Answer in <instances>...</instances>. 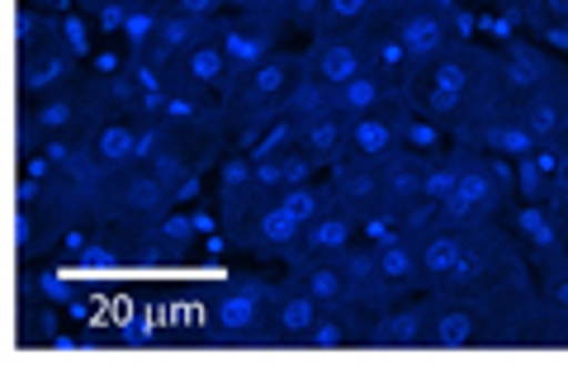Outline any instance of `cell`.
<instances>
[{"label":"cell","instance_id":"6da1fadb","mask_svg":"<svg viewBox=\"0 0 568 365\" xmlns=\"http://www.w3.org/2000/svg\"><path fill=\"white\" fill-rule=\"evenodd\" d=\"M403 95L422 119H432L440 133H450L465 148H478L493 119H503L517 104L503 77V52L469 39L446 48L436 62L417 67Z\"/></svg>","mask_w":568,"mask_h":365},{"label":"cell","instance_id":"7a4b0ae2","mask_svg":"<svg viewBox=\"0 0 568 365\" xmlns=\"http://www.w3.org/2000/svg\"><path fill=\"white\" fill-rule=\"evenodd\" d=\"M304 72H308L304 52L280 48L275 58H265V62L246 67V72L233 77V85H227L223 100H219V114H223L227 138H233L242 152H252L256 138L280 119L284 100H290V91L304 81Z\"/></svg>","mask_w":568,"mask_h":365},{"label":"cell","instance_id":"3957f363","mask_svg":"<svg viewBox=\"0 0 568 365\" xmlns=\"http://www.w3.org/2000/svg\"><path fill=\"white\" fill-rule=\"evenodd\" d=\"M175 204V190L156 176L148 162L119 166L110 176H100L95 185V223L119 233H138V229H156Z\"/></svg>","mask_w":568,"mask_h":365},{"label":"cell","instance_id":"277c9868","mask_svg":"<svg viewBox=\"0 0 568 365\" xmlns=\"http://www.w3.org/2000/svg\"><path fill=\"white\" fill-rule=\"evenodd\" d=\"M530 281L526 261L517 252V237L503 233L497 223H478V229H465V252H459L450 281L436 294H450V300H474V294L503 290V285H521Z\"/></svg>","mask_w":568,"mask_h":365},{"label":"cell","instance_id":"5b68a950","mask_svg":"<svg viewBox=\"0 0 568 365\" xmlns=\"http://www.w3.org/2000/svg\"><path fill=\"white\" fill-rule=\"evenodd\" d=\"M511 171L507 156H493V152H478L469 148V162H465V176H459L455 195L440 204V219L450 229H478V223H497L511 204Z\"/></svg>","mask_w":568,"mask_h":365},{"label":"cell","instance_id":"8992f818","mask_svg":"<svg viewBox=\"0 0 568 365\" xmlns=\"http://www.w3.org/2000/svg\"><path fill=\"white\" fill-rule=\"evenodd\" d=\"M209 333L233 346H271L275 337V285L233 281L209 300Z\"/></svg>","mask_w":568,"mask_h":365},{"label":"cell","instance_id":"52a82bcc","mask_svg":"<svg viewBox=\"0 0 568 365\" xmlns=\"http://www.w3.org/2000/svg\"><path fill=\"white\" fill-rule=\"evenodd\" d=\"M233 62L219 39H209L200 48H190L185 58H175L171 67H162V85L166 95H181V100H194V104H219L223 91L233 85Z\"/></svg>","mask_w":568,"mask_h":365},{"label":"cell","instance_id":"ba28073f","mask_svg":"<svg viewBox=\"0 0 568 365\" xmlns=\"http://www.w3.org/2000/svg\"><path fill=\"white\" fill-rule=\"evenodd\" d=\"M394 29H398V39L407 48V58H413V67L436 62L446 48L465 43L459 10L450 6V0H432V6H413V10L394 14Z\"/></svg>","mask_w":568,"mask_h":365},{"label":"cell","instance_id":"9c48e42d","mask_svg":"<svg viewBox=\"0 0 568 365\" xmlns=\"http://www.w3.org/2000/svg\"><path fill=\"white\" fill-rule=\"evenodd\" d=\"M284 29H290V14H223L219 20V43L233 62V72H246L265 58H275L284 48Z\"/></svg>","mask_w":568,"mask_h":365},{"label":"cell","instance_id":"30bf717a","mask_svg":"<svg viewBox=\"0 0 568 365\" xmlns=\"http://www.w3.org/2000/svg\"><path fill=\"white\" fill-rule=\"evenodd\" d=\"M219 20H223V14H219ZM219 20H194V14L162 10V14H156V24H152V33H148V43H142L133 58L162 72V67H171L175 58H185L190 48L219 39Z\"/></svg>","mask_w":568,"mask_h":365},{"label":"cell","instance_id":"8fae6325","mask_svg":"<svg viewBox=\"0 0 568 365\" xmlns=\"http://www.w3.org/2000/svg\"><path fill=\"white\" fill-rule=\"evenodd\" d=\"M497 52H503V77H507L511 100H526V95L545 91V85L568 81V67H559L555 52H549L545 43H536V39H511L507 33Z\"/></svg>","mask_w":568,"mask_h":365},{"label":"cell","instance_id":"7c38bea8","mask_svg":"<svg viewBox=\"0 0 568 365\" xmlns=\"http://www.w3.org/2000/svg\"><path fill=\"white\" fill-rule=\"evenodd\" d=\"M304 67L313 81H323L327 91L346 85L351 77L365 72V43L361 33H313V43L304 48Z\"/></svg>","mask_w":568,"mask_h":365},{"label":"cell","instance_id":"4fadbf2b","mask_svg":"<svg viewBox=\"0 0 568 365\" xmlns=\"http://www.w3.org/2000/svg\"><path fill=\"white\" fill-rule=\"evenodd\" d=\"M327 181L336 190V204L346 209L355 223L384 214V185H379V162H361V156H346L327 171Z\"/></svg>","mask_w":568,"mask_h":365},{"label":"cell","instance_id":"5bb4252c","mask_svg":"<svg viewBox=\"0 0 568 365\" xmlns=\"http://www.w3.org/2000/svg\"><path fill=\"white\" fill-rule=\"evenodd\" d=\"M432 313H436V294L432 300H398L379 313L369 346H384V352H413V346L432 342Z\"/></svg>","mask_w":568,"mask_h":365},{"label":"cell","instance_id":"9a60e30c","mask_svg":"<svg viewBox=\"0 0 568 365\" xmlns=\"http://www.w3.org/2000/svg\"><path fill=\"white\" fill-rule=\"evenodd\" d=\"M426 156L417 148H398L379 162V185H384V209L388 214H413L426 204Z\"/></svg>","mask_w":568,"mask_h":365},{"label":"cell","instance_id":"2e32d148","mask_svg":"<svg viewBox=\"0 0 568 365\" xmlns=\"http://www.w3.org/2000/svg\"><path fill=\"white\" fill-rule=\"evenodd\" d=\"M85 152H91V162L100 176H110L119 166H133L138 162V143H142V124L133 114H110L104 124H95L91 133L81 138Z\"/></svg>","mask_w":568,"mask_h":365},{"label":"cell","instance_id":"e0dca14e","mask_svg":"<svg viewBox=\"0 0 568 365\" xmlns=\"http://www.w3.org/2000/svg\"><path fill=\"white\" fill-rule=\"evenodd\" d=\"M361 43H365V62L369 72H375L388 91H407V81H413V58H407V48L398 39L394 20H375L369 29H361Z\"/></svg>","mask_w":568,"mask_h":365},{"label":"cell","instance_id":"ac0fdd59","mask_svg":"<svg viewBox=\"0 0 568 365\" xmlns=\"http://www.w3.org/2000/svg\"><path fill=\"white\" fill-rule=\"evenodd\" d=\"M375 285L388 294V300H413L422 285V261H417V242L413 237H394L375 247Z\"/></svg>","mask_w":568,"mask_h":365},{"label":"cell","instance_id":"d6986e66","mask_svg":"<svg viewBox=\"0 0 568 365\" xmlns=\"http://www.w3.org/2000/svg\"><path fill=\"white\" fill-rule=\"evenodd\" d=\"M323 318H327V308L317 304L294 275L284 285H275V337L280 342H308Z\"/></svg>","mask_w":568,"mask_h":365},{"label":"cell","instance_id":"ffe728a7","mask_svg":"<svg viewBox=\"0 0 568 365\" xmlns=\"http://www.w3.org/2000/svg\"><path fill=\"white\" fill-rule=\"evenodd\" d=\"M484 337V318L469 300H450V294H436V313H432V342L436 352H465Z\"/></svg>","mask_w":568,"mask_h":365},{"label":"cell","instance_id":"44dd1931","mask_svg":"<svg viewBox=\"0 0 568 365\" xmlns=\"http://www.w3.org/2000/svg\"><path fill=\"white\" fill-rule=\"evenodd\" d=\"M517 119L536 133V143H564L568 138V81L545 85V91L517 100Z\"/></svg>","mask_w":568,"mask_h":365},{"label":"cell","instance_id":"7402d4cb","mask_svg":"<svg viewBox=\"0 0 568 365\" xmlns=\"http://www.w3.org/2000/svg\"><path fill=\"white\" fill-rule=\"evenodd\" d=\"M298 152H308V162L317 171H332L336 162L351 156V129H346V114H317L308 124H298Z\"/></svg>","mask_w":568,"mask_h":365},{"label":"cell","instance_id":"603a6c76","mask_svg":"<svg viewBox=\"0 0 568 365\" xmlns=\"http://www.w3.org/2000/svg\"><path fill=\"white\" fill-rule=\"evenodd\" d=\"M417 242V261H422V285L426 294H436L440 285L450 281L459 252H465V229H450V223H436L432 233L413 237Z\"/></svg>","mask_w":568,"mask_h":365},{"label":"cell","instance_id":"cb8c5ba5","mask_svg":"<svg viewBox=\"0 0 568 365\" xmlns=\"http://www.w3.org/2000/svg\"><path fill=\"white\" fill-rule=\"evenodd\" d=\"M355 233H361V223H355L346 209H327L323 219H313L304 223V233H298V247L290 256V266L294 261H313V256H336V252H346Z\"/></svg>","mask_w":568,"mask_h":365},{"label":"cell","instance_id":"d4e9b609","mask_svg":"<svg viewBox=\"0 0 568 365\" xmlns=\"http://www.w3.org/2000/svg\"><path fill=\"white\" fill-rule=\"evenodd\" d=\"M290 271H294V281L304 285V290H308L313 300L323 304L327 313H332V308H342V304L351 300V290H355V285H351V275H346L342 266H336V256H313V261H294Z\"/></svg>","mask_w":568,"mask_h":365},{"label":"cell","instance_id":"484cf974","mask_svg":"<svg viewBox=\"0 0 568 365\" xmlns=\"http://www.w3.org/2000/svg\"><path fill=\"white\" fill-rule=\"evenodd\" d=\"M346 129H351V156H361V162H384L388 152L403 148V133H398V124H394V114L388 110L346 119Z\"/></svg>","mask_w":568,"mask_h":365},{"label":"cell","instance_id":"4316f807","mask_svg":"<svg viewBox=\"0 0 568 365\" xmlns=\"http://www.w3.org/2000/svg\"><path fill=\"white\" fill-rule=\"evenodd\" d=\"M511 233H517L530 252H555V247L568 242L564 214L555 204H517V214H511Z\"/></svg>","mask_w":568,"mask_h":365},{"label":"cell","instance_id":"83f0119b","mask_svg":"<svg viewBox=\"0 0 568 365\" xmlns=\"http://www.w3.org/2000/svg\"><path fill=\"white\" fill-rule=\"evenodd\" d=\"M540 143H536V133H530L521 119H517V104L503 114V119H493V124L484 129V138H478V152H493V156H507V162H517V156H530Z\"/></svg>","mask_w":568,"mask_h":365},{"label":"cell","instance_id":"f1b7e54d","mask_svg":"<svg viewBox=\"0 0 568 365\" xmlns=\"http://www.w3.org/2000/svg\"><path fill=\"white\" fill-rule=\"evenodd\" d=\"M388 95H394V91H388V85L365 67L361 77H351L346 85H336V91H332V110H336V114H346V119H361V114L384 110V100H388Z\"/></svg>","mask_w":568,"mask_h":365},{"label":"cell","instance_id":"f546056e","mask_svg":"<svg viewBox=\"0 0 568 365\" xmlns=\"http://www.w3.org/2000/svg\"><path fill=\"white\" fill-rule=\"evenodd\" d=\"M375 20H384L379 0H327L317 33H361V29H369Z\"/></svg>","mask_w":568,"mask_h":365},{"label":"cell","instance_id":"4dcf8cb0","mask_svg":"<svg viewBox=\"0 0 568 365\" xmlns=\"http://www.w3.org/2000/svg\"><path fill=\"white\" fill-rule=\"evenodd\" d=\"M332 110V91L323 81H313L308 72H304V81L290 91V100H284V110H280V119H290V124L298 129V124H308V119H317V114H327Z\"/></svg>","mask_w":568,"mask_h":365},{"label":"cell","instance_id":"1f68e13d","mask_svg":"<svg viewBox=\"0 0 568 365\" xmlns=\"http://www.w3.org/2000/svg\"><path fill=\"white\" fill-rule=\"evenodd\" d=\"M280 200H284V209H290L298 223H313V219H323L327 209H342V204H336L332 181H327V185H317V181H308V185H290Z\"/></svg>","mask_w":568,"mask_h":365},{"label":"cell","instance_id":"d6a6232c","mask_svg":"<svg viewBox=\"0 0 568 365\" xmlns=\"http://www.w3.org/2000/svg\"><path fill=\"white\" fill-rule=\"evenodd\" d=\"M511 171H517V195H521V204H549V195H555V176H549V171L536 162V152L517 156Z\"/></svg>","mask_w":568,"mask_h":365},{"label":"cell","instance_id":"836d02e7","mask_svg":"<svg viewBox=\"0 0 568 365\" xmlns=\"http://www.w3.org/2000/svg\"><path fill=\"white\" fill-rule=\"evenodd\" d=\"M252 171H256L252 152H233V156H223V171H219V190H237V185H246V181H252Z\"/></svg>","mask_w":568,"mask_h":365},{"label":"cell","instance_id":"e575fe53","mask_svg":"<svg viewBox=\"0 0 568 365\" xmlns=\"http://www.w3.org/2000/svg\"><path fill=\"white\" fill-rule=\"evenodd\" d=\"M521 20L530 29H536V24H559V20H568V0H526Z\"/></svg>","mask_w":568,"mask_h":365},{"label":"cell","instance_id":"d590c367","mask_svg":"<svg viewBox=\"0 0 568 365\" xmlns=\"http://www.w3.org/2000/svg\"><path fill=\"white\" fill-rule=\"evenodd\" d=\"M280 166H284V181H290V185H308L317 176V166L308 162V152H298V148L280 152Z\"/></svg>","mask_w":568,"mask_h":365},{"label":"cell","instance_id":"8d00e7d4","mask_svg":"<svg viewBox=\"0 0 568 365\" xmlns=\"http://www.w3.org/2000/svg\"><path fill=\"white\" fill-rule=\"evenodd\" d=\"M323 6L327 0H290V24L317 33V24H323Z\"/></svg>","mask_w":568,"mask_h":365},{"label":"cell","instance_id":"74e56055","mask_svg":"<svg viewBox=\"0 0 568 365\" xmlns=\"http://www.w3.org/2000/svg\"><path fill=\"white\" fill-rule=\"evenodd\" d=\"M530 33H536V43H545L549 52H568V20H559V24H536Z\"/></svg>","mask_w":568,"mask_h":365},{"label":"cell","instance_id":"f35d334b","mask_svg":"<svg viewBox=\"0 0 568 365\" xmlns=\"http://www.w3.org/2000/svg\"><path fill=\"white\" fill-rule=\"evenodd\" d=\"M237 14H290V0H227Z\"/></svg>","mask_w":568,"mask_h":365},{"label":"cell","instance_id":"ab89813d","mask_svg":"<svg viewBox=\"0 0 568 365\" xmlns=\"http://www.w3.org/2000/svg\"><path fill=\"white\" fill-rule=\"evenodd\" d=\"M129 14H138V10H148V14H162V10H171V0H119Z\"/></svg>","mask_w":568,"mask_h":365},{"label":"cell","instance_id":"60d3db41","mask_svg":"<svg viewBox=\"0 0 568 365\" xmlns=\"http://www.w3.org/2000/svg\"><path fill=\"white\" fill-rule=\"evenodd\" d=\"M413 6H432V0H379V14H384V20H394V14L413 10Z\"/></svg>","mask_w":568,"mask_h":365},{"label":"cell","instance_id":"b9f144b4","mask_svg":"<svg viewBox=\"0 0 568 365\" xmlns=\"http://www.w3.org/2000/svg\"><path fill=\"white\" fill-rule=\"evenodd\" d=\"M43 294H48V300H52V304H58V300H67V294H71V290H67V285L58 281V275H43Z\"/></svg>","mask_w":568,"mask_h":365},{"label":"cell","instance_id":"7bdbcfd3","mask_svg":"<svg viewBox=\"0 0 568 365\" xmlns=\"http://www.w3.org/2000/svg\"><path fill=\"white\" fill-rule=\"evenodd\" d=\"M71 6H81V10H91V14H100L104 6H114V0H71Z\"/></svg>","mask_w":568,"mask_h":365},{"label":"cell","instance_id":"ee69618b","mask_svg":"<svg viewBox=\"0 0 568 365\" xmlns=\"http://www.w3.org/2000/svg\"><path fill=\"white\" fill-rule=\"evenodd\" d=\"M511 10H517V14H521V10H526V0H507V14H511Z\"/></svg>","mask_w":568,"mask_h":365},{"label":"cell","instance_id":"f6af8a7d","mask_svg":"<svg viewBox=\"0 0 568 365\" xmlns=\"http://www.w3.org/2000/svg\"><path fill=\"white\" fill-rule=\"evenodd\" d=\"M564 229H568V214H564Z\"/></svg>","mask_w":568,"mask_h":365}]
</instances>
